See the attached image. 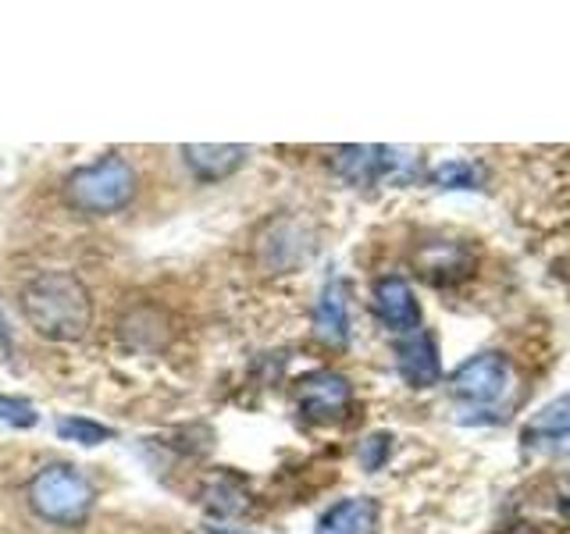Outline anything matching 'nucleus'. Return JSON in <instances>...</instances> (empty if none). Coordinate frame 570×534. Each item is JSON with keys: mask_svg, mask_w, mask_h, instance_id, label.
<instances>
[{"mask_svg": "<svg viewBox=\"0 0 570 534\" xmlns=\"http://www.w3.org/2000/svg\"><path fill=\"white\" fill-rule=\"evenodd\" d=\"M22 314L50 343H79L94 325V299L71 271H43L26 281Z\"/></svg>", "mask_w": 570, "mask_h": 534, "instance_id": "nucleus-1", "label": "nucleus"}, {"mask_svg": "<svg viewBox=\"0 0 570 534\" xmlns=\"http://www.w3.org/2000/svg\"><path fill=\"white\" fill-rule=\"evenodd\" d=\"M139 178L121 154H104L94 165H82L68 175V204L82 214H118L136 200Z\"/></svg>", "mask_w": 570, "mask_h": 534, "instance_id": "nucleus-2", "label": "nucleus"}, {"mask_svg": "<svg viewBox=\"0 0 570 534\" xmlns=\"http://www.w3.org/2000/svg\"><path fill=\"white\" fill-rule=\"evenodd\" d=\"M332 168L343 182L367 189V186H414L424 160L417 150L406 147H338Z\"/></svg>", "mask_w": 570, "mask_h": 534, "instance_id": "nucleus-3", "label": "nucleus"}, {"mask_svg": "<svg viewBox=\"0 0 570 534\" xmlns=\"http://www.w3.org/2000/svg\"><path fill=\"white\" fill-rule=\"evenodd\" d=\"M29 506L47 524H79L94 506V485L71 463H47L29 481Z\"/></svg>", "mask_w": 570, "mask_h": 534, "instance_id": "nucleus-4", "label": "nucleus"}, {"mask_svg": "<svg viewBox=\"0 0 570 534\" xmlns=\"http://www.w3.org/2000/svg\"><path fill=\"white\" fill-rule=\"evenodd\" d=\"M510 360L503 353H474L468 356L450 378H445V388H450V396L463 406L471 409H485V406H495L499 399L510 392Z\"/></svg>", "mask_w": 570, "mask_h": 534, "instance_id": "nucleus-5", "label": "nucleus"}, {"mask_svg": "<svg viewBox=\"0 0 570 534\" xmlns=\"http://www.w3.org/2000/svg\"><path fill=\"white\" fill-rule=\"evenodd\" d=\"M353 403V385L338 370H311L296 382V406L314 424L343 421Z\"/></svg>", "mask_w": 570, "mask_h": 534, "instance_id": "nucleus-6", "label": "nucleus"}, {"mask_svg": "<svg viewBox=\"0 0 570 534\" xmlns=\"http://www.w3.org/2000/svg\"><path fill=\"white\" fill-rule=\"evenodd\" d=\"M371 307L392 335L406 338V335L421 332V303H417L414 289H410V281L400 275H385L374 281Z\"/></svg>", "mask_w": 570, "mask_h": 534, "instance_id": "nucleus-7", "label": "nucleus"}, {"mask_svg": "<svg viewBox=\"0 0 570 534\" xmlns=\"http://www.w3.org/2000/svg\"><path fill=\"white\" fill-rule=\"evenodd\" d=\"M314 335L332 349L350 346V289L343 278H328L314 303Z\"/></svg>", "mask_w": 570, "mask_h": 534, "instance_id": "nucleus-8", "label": "nucleus"}, {"mask_svg": "<svg viewBox=\"0 0 570 534\" xmlns=\"http://www.w3.org/2000/svg\"><path fill=\"white\" fill-rule=\"evenodd\" d=\"M396 370L410 388H435L442 382L439 346L428 332L406 335L396 343Z\"/></svg>", "mask_w": 570, "mask_h": 534, "instance_id": "nucleus-9", "label": "nucleus"}, {"mask_svg": "<svg viewBox=\"0 0 570 534\" xmlns=\"http://www.w3.org/2000/svg\"><path fill=\"white\" fill-rule=\"evenodd\" d=\"M249 150L232 147V142H189L183 147L186 168L200 178V182H222V178L236 175L246 165Z\"/></svg>", "mask_w": 570, "mask_h": 534, "instance_id": "nucleus-10", "label": "nucleus"}, {"mask_svg": "<svg viewBox=\"0 0 570 534\" xmlns=\"http://www.w3.org/2000/svg\"><path fill=\"white\" fill-rule=\"evenodd\" d=\"M379 531V503L367 495H353L321 513L314 534H374Z\"/></svg>", "mask_w": 570, "mask_h": 534, "instance_id": "nucleus-11", "label": "nucleus"}, {"mask_svg": "<svg viewBox=\"0 0 570 534\" xmlns=\"http://www.w3.org/2000/svg\"><path fill=\"white\" fill-rule=\"evenodd\" d=\"M421 267L432 281H460L474 271V257L460 243H435L421 254Z\"/></svg>", "mask_w": 570, "mask_h": 534, "instance_id": "nucleus-12", "label": "nucleus"}, {"mask_svg": "<svg viewBox=\"0 0 570 534\" xmlns=\"http://www.w3.org/2000/svg\"><path fill=\"white\" fill-rule=\"evenodd\" d=\"M428 182L445 192H474V189H485V168L468 157H450V160H442L439 168L428 171Z\"/></svg>", "mask_w": 570, "mask_h": 534, "instance_id": "nucleus-13", "label": "nucleus"}, {"mask_svg": "<svg viewBox=\"0 0 570 534\" xmlns=\"http://www.w3.org/2000/svg\"><path fill=\"white\" fill-rule=\"evenodd\" d=\"M249 506V495L236 477H222L207 488V510L222 516H239Z\"/></svg>", "mask_w": 570, "mask_h": 534, "instance_id": "nucleus-14", "label": "nucleus"}, {"mask_svg": "<svg viewBox=\"0 0 570 534\" xmlns=\"http://www.w3.org/2000/svg\"><path fill=\"white\" fill-rule=\"evenodd\" d=\"M531 435H570V392L560 399L546 403L528 424Z\"/></svg>", "mask_w": 570, "mask_h": 534, "instance_id": "nucleus-15", "label": "nucleus"}, {"mask_svg": "<svg viewBox=\"0 0 570 534\" xmlns=\"http://www.w3.org/2000/svg\"><path fill=\"white\" fill-rule=\"evenodd\" d=\"M58 435L65 442H76V445H104V442L115 438L111 427L100 424V421H89V417H61Z\"/></svg>", "mask_w": 570, "mask_h": 534, "instance_id": "nucleus-16", "label": "nucleus"}, {"mask_svg": "<svg viewBox=\"0 0 570 534\" xmlns=\"http://www.w3.org/2000/svg\"><path fill=\"white\" fill-rule=\"evenodd\" d=\"M392 438L389 432H374V435H367L364 442H361V449H356V459H361V467L367 471V474H379L385 463H389V456H392Z\"/></svg>", "mask_w": 570, "mask_h": 534, "instance_id": "nucleus-17", "label": "nucleus"}, {"mask_svg": "<svg viewBox=\"0 0 570 534\" xmlns=\"http://www.w3.org/2000/svg\"><path fill=\"white\" fill-rule=\"evenodd\" d=\"M0 421L11 427H36L40 424V409L22 396H4V392H0Z\"/></svg>", "mask_w": 570, "mask_h": 534, "instance_id": "nucleus-18", "label": "nucleus"}, {"mask_svg": "<svg viewBox=\"0 0 570 534\" xmlns=\"http://www.w3.org/2000/svg\"><path fill=\"white\" fill-rule=\"evenodd\" d=\"M524 445L546 456H570V435H531L524 432Z\"/></svg>", "mask_w": 570, "mask_h": 534, "instance_id": "nucleus-19", "label": "nucleus"}, {"mask_svg": "<svg viewBox=\"0 0 570 534\" xmlns=\"http://www.w3.org/2000/svg\"><path fill=\"white\" fill-rule=\"evenodd\" d=\"M560 510L570 516V477H567L563 485H560Z\"/></svg>", "mask_w": 570, "mask_h": 534, "instance_id": "nucleus-20", "label": "nucleus"}, {"mask_svg": "<svg viewBox=\"0 0 570 534\" xmlns=\"http://www.w3.org/2000/svg\"><path fill=\"white\" fill-rule=\"evenodd\" d=\"M207 534H254V531H243V527H222V524H210Z\"/></svg>", "mask_w": 570, "mask_h": 534, "instance_id": "nucleus-21", "label": "nucleus"}]
</instances>
